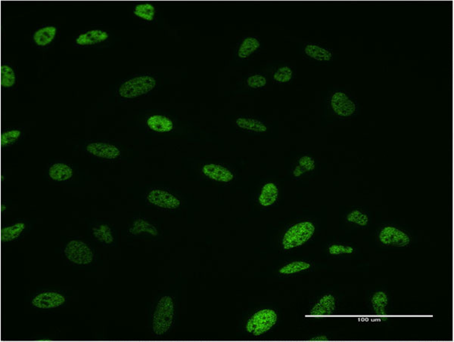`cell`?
I'll return each mask as SVG.
<instances>
[{
    "label": "cell",
    "mask_w": 454,
    "mask_h": 342,
    "mask_svg": "<svg viewBox=\"0 0 454 342\" xmlns=\"http://www.w3.org/2000/svg\"><path fill=\"white\" fill-rule=\"evenodd\" d=\"M293 72L288 67H280L274 75V79L279 82H288L292 78Z\"/></svg>",
    "instance_id": "obj_30"
},
{
    "label": "cell",
    "mask_w": 454,
    "mask_h": 342,
    "mask_svg": "<svg viewBox=\"0 0 454 342\" xmlns=\"http://www.w3.org/2000/svg\"><path fill=\"white\" fill-rule=\"evenodd\" d=\"M57 33L56 27L53 26L43 27L33 34V41L40 47H46L53 42Z\"/></svg>",
    "instance_id": "obj_15"
},
{
    "label": "cell",
    "mask_w": 454,
    "mask_h": 342,
    "mask_svg": "<svg viewBox=\"0 0 454 342\" xmlns=\"http://www.w3.org/2000/svg\"><path fill=\"white\" fill-rule=\"evenodd\" d=\"M93 235L99 240V241L103 242V243L110 244L113 242V236L111 234V231L108 225H101L99 228H94L93 229Z\"/></svg>",
    "instance_id": "obj_26"
},
{
    "label": "cell",
    "mask_w": 454,
    "mask_h": 342,
    "mask_svg": "<svg viewBox=\"0 0 454 342\" xmlns=\"http://www.w3.org/2000/svg\"><path fill=\"white\" fill-rule=\"evenodd\" d=\"M236 125L242 130L256 132V133H263L268 131V127L263 122L257 120V119H251V118H238L236 119Z\"/></svg>",
    "instance_id": "obj_17"
},
{
    "label": "cell",
    "mask_w": 454,
    "mask_h": 342,
    "mask_svg": "<svg viewBox=\"0 0 454 342\" xmlns=\"http://www.w3.org/2000/svg\"><path fill=\"white\" fill-rule=\"evenodd\" d=\"M310 341H328L329 338L326 335H321V336L315 337V338H311Z\"/></svg>",
    "instance_id": "obj_36"
},
{
    "label": "cell",
    "mask_w": 454,
    "mask_h": 342,
    "mask_svg": "<svg viewBox=\"0 0 454 342\" xmlns=\"http://www.w3.org/2000/svg\"><path fill=\"white\" fill-rule=\"evenodd\" d=\"M279 196V190L275 184L270 183L263 185L261 193L258 198V202L262 206L268 207L275 203Z\"/></svg>",
    "instance_id": "obj_13"
},
{
    "label": "cell",
    "mask_w": 454,
    "mask_h": 342,
    "mask_svg": "<svg viewBox=\"0 0 454 342\" xmlns=\"http://www.w3.org/2000/svg\"><path fill=\"white\" fill-rule=\"evenodd\" d=\"M203 174L209 179L222 183H228L233 180V173L222 165L207 164L202 168Z\"/></svg>",
    "instance_id": "obj_10"
},
{
    "label": "cell",
    "mask_w": 454,
    "mask_h": 342,
    "mask_svg": "<svg viewBox=\"0 0 454 342\" xmlns=\"http://www.w3.org/2000/svg\"><path fill=\"white\" fill-rule=\"evenodd\" d=\"M372 308L377 315L385 316L387 314L386 308L389 304L387 294L383 292H375L372 297Z\"/></svg>",
    "instance_id": "obj_20"
},
{
    "label": "cell",
    "mask_w": 454,
    "mask_h": 342,
    "mask_svg": "<svg viewBox=\"0 0 454 342\" xmlns=\"http://www.w3.org/2000/svg\"><path fill=\"white\" fill-rule=\"evenodd\" d=\"M329 251L331 254H351L354 252V248L351 246H345L342 245H332L329 248Z\"/></svg>",
    "instance_id": "obj_32"
},
{
    "label": "cell",
    "mask_w": 454,
    "mask_h": 342,
    "mask_svg": "<svg viewBox=\"0 0 454 342\" xmlns=\"http://www.w3.org/2000/svg\"><path fill=\"white\" fill-rule=\"evenodd\" d=\"M21 135V133L20 130H10V131L6 132V133H3V134L1 135V140H0V142H1V147H6L8 146V145L15 143V142L19 139Z\"/></svg>",
    "instance_id": "obj_27"
},
{
    "label": "cell",
    "mask_w": 454,
    "mask_h": 342,
    "mask_svg": "<svg viewBox=\"0 0 454 342\" xmlns=\"http://www.w3.org/2000/svg\"><path fill=\"white\" fill-rule=\"evenodd\" d=\"M260 42L255 38L248 37L244 39L238 51L239 58H246L260 47Z\"/></svg>",
    "instance_id": "obj_21"
},
{
    "label": "cell",
    "mask_w": 454,
    "mask_h": 342,
    "mask_svg": "<svg viewBox=\"0 0 454 342\" xmlns=\"http://www.w3.org/2000/svg\"><path fill=\"white\" fill-rule=\"evenodd\" d=\"M315 228L311 222H300L290 228L282 241L285 250L291 249L305 244L314 235Z\"/></svg>",
    "instance_id": "obj_2"
},
{
    "label": "cell",
    "mask_w": 454,
    "mask_h": 342,
    "mask_svg": "<svg viewBox=\"0 0 454 342\" xmlns=\"http://www.w3.org/2000/svg\"><path fill=\"white\" fill-rule=\"evenodd\" d=\"M24 229L25 225L24 223H17L12 226L2 228L1 241L3 243H7L18 238Z\"/></svg>",
    "instance_id": "obj_18"
},
{
    "label": "cell",
    "mask_w": 454,
    "mask_h": 342,
    "mask_svg": "<svg viewBox=\"0 0 454 342\" xmlns=\"http://www.w3.org/2000/svg\"><path fill=\"white\" fill-rule=\"evenodd\" d=\"M87 150L91 154L104 159H115L121 155L118 147L102 142L90 144L87 145Z\"/></svg>",
    "instance_id": "obj_11"
},
{
    "label": "cell",
    "mask_w": 454,
    "mask_h": 342,
    "mask_svg": "<svg viewBox=\"0 0 454 342\" xmlns=\"http://www.w3.org/2000/svg\"><path fill=\"white\" fill-rule=\"evenodd\" d=\"M248 87L252 89H259L267 85V79L261 75H253L247 79Z\"/></svg>",
    "instance_id": "obj_31"
},
{
    "label": "cell",
    "mask_w": 454,
    "mask_h": 342,
    "mask_svg": "<svg viewBox=\"0 0 454 342\" xmlns=\"http://www.w3.org/2000/svg\"><path fill=\"white\" fill-rule=\"evenodd\" d=\"M1 86L5 88H10L15 83V73L14 70L8 65H2L0 68Z\"/></svg>",
    "instance_id": "obj_24"
},
{
    "label": "cell",
    "mask_w": 454,
    "mask_h": 342,
    "mask_svg": "<svg viewBox=\"0 0 454 342\" xmlns=\"http://www.w3.org/2000/svg\"><path fill=\"white\" fill-rule=\"evenodd\" d=\"M331 105L336 114L342 117L351 116L356 110L355 104L343 93H336L333 95L331 99Z\"/></svg>",
    "instance_id": "obj_8"
},
{
    "label": "cell",
    "mask_w": 454,
    "mask_h": 342,
    "mask_svg": "<svg viewBox=\"0 0 454 342\" xmlns=\"http://www.w3.org/2000/svg\"><path fill=\"white\" fill-rule=\"evenodd\" d=\"M108 38V33L100 30H93L80 35L76 44L80 46H92L104 42Z\"/></svg>",
    "instance_id": "obj_12"
},
{
    "label": "cell",
    "mask_w": 454,
    "mask_h": 342,
    "mask_svg": "<svg viewBox=\"0 0 454 342\" xmlns=\"http://www.w3.org/2000/svg\"><path fill=\"white\" fill-rule=\"evenodd\" d=\"M310 268H311V265L308 262H294L280 268L279 272L280 274L288 275V274H294L300 272V271H305V270L309 269Z\"/></svg>",
    "instance_id": "obj_25"
},
{
    "label": "cell",
    "mask_w": 454,
    "mask_h": 342,
    "mask_svg": "<svg viewBox=\"0 0 454 342\" xmlns=\"http://www.w3.org/2000/svg\"><path fill=\"white\" fill-rule=\"evenodd\" d=\"M380 240L383 244L397 247L406 246L410 242L407 234L391 226L386 227L382 230Z\"/></svg>",
    "instance_id": "obj_6"
},
{
    "label": "cell",
    "mask_w": 454,
    "mask_h": 342,
    "mask_svg": "<svg viewBox=\"0 0 454 342\" xmlns=\"http://www.w3.org/2000/svg\"><path fill=\"white\" fill-rule=\"evenodd\" d=\"M347 220L348 222L357 224V225H360V226H366L368 224V222H369L367 216L363 214L359 210H354V211H351L347 216Z\"/></svg>",
    "instance_id": "obj_28"
},
{
    "label": "cell",
    "mask_w": 454,
    "mask_h": 342,
    "mask_svg": "<svg viewBox=\"0 0 454 342\" xmlns=\"http://www.w3.org/2000/svg\"><path fill=\"white\" fill-rule=\"evenodd\" d=\"M310 314L313 316H324L327 315V313L320 303H317L313 307Z\"/></svg>",
    "instance_id": "obj_34"
},
{
    "label": "cell",
    "mask_w": 454,
    "mask_h": 342,
    "mask_svg": "<svg viewBox=\"0 0 454 342\" xmlns=\"http://www.w3.org/2000/svg\"><path fill=\"white\" fill-rule=\"evenodd\" d=\"M305 51L307 55L319 61H329L332 59L330 52L318 46L308 45Z\"/></svg>",
    "instance_id": "obj_19"
},
{
    "label": "cell",
    "mask_w": 454,
    "mask_h": 342,
    "mask_svg": "<svg viewBox=\"0 0 454 342\" xmlns=\"http://www.w3.org/2000/svg\"><path fill=\"white\" fill-rule=\"evenodd\" d=\"M147 124L152 130L157 133H169L173 128L171 119L161 115L150 116L147 120Z\"/></svg>",
    "instance_id": "obj_14"
},
{
    "label": "cell",
    "mask_w": 454,
    "mask_h": 342,
    "mask_svg": "<svg viewBox=\"0 0 454 342\" xmlns=\"http://www.w3.org/2000/svg\"><path fill=\"white\" fill-rule=\"evenodd\" d=\"M64 254L70 262L79 265H88L93 261L90 247L80 240H71L64 248Z\"/></svg>",
    "instance_id": "obj_5"
},
{
    "label": "cell",
    "mask_w": 454,
    "mask_h": 342,
    "mask_svg": "<svg viewBox=\"0 0 454 342\" xmlns=\"http://www.w3.org/2000/svg\"><path fill=\"white\" fill-rule=\"evenodd\" d=\"M156 80L149 76H138L127 81L119 89V95L124 98H134L154 90Z\"/></svg>",
    "instance_id": "obj_4"
},
{
    "label": "cell",
    "mask_w": 454,
    "mask_h": 342,
    "mask_svg": "<svg viewBox=\"0 0 454 342\" xmlns=\"http://www.w3.org/2000/svg\"><path fill=\"white\" fill-rule=\"evenodd\" d=\"M134 15L145 21H153L156 15V9L150 3L139 4L135 7Z\"/></svg>",
    "instance_id": "obj_22"
},
{
    "label": "cell",
    "mask_w": 454,
    "mask_h": 342,
    "mask_svg": "<svg viewBox=\"0 0 454 342\" xmlns=\"http://www.w3.org/2000/svg\"><path fill=\"white\" fill-rule=\"evenodd\" d=\"M148 202L161 208L175 209L180 205V201L170 193L163 190H153L147 196Z\"/></svg>",
    "instance_id": "obj_7"
},
{
    "label": "cell",
    "mask_w": 454,
    "mask_h": 342,
    "mask_svg": "<svg viewBox=\"0 0 454 342\" xmlns=\"http://www.w3.org/2000/svg\"><path fill=\"white\" fill-rule=\"evenodd\" d=\"M130 232L133 234H139L142 232L149 233L151 235L157 236L159 234L157 229L153 225L142 219L135 221L133 227L130 229Z\"/></svg>",
    "instance_id": "obj_23"
},
{
    "label": "cell",
    "mask_w": 454,
    "mask_h": 342,
    "mask_svg": "<svg viewBox=\"0 0 454 342\" xmlns=\"http://www.w3.org/2000/svg\"><path fill=\"white\" fill-rule=\"evenodd\" d=\"M65 297L58 292H44L36 295L32 301V305L41 309H53L64 305Z\"/></svg>",
    "instance_id": "obj_9"
},
{
    "label": "cell",
    "mask_w": 454,
    "mask_h": 342,
    "mask_svg": "<svg viewBox=\"0 0 454 342\" xmlns=\"http://www.w3.org/2000/svg\"><path fill=\"white\" fill-rule=\"evenodd\" d=\"M5 209H6V206H5V205H2L1 211H4Z\"/></svg>",
    "instance_id": "obj_37"
},
{
    "label": "cell",
    "mask_w": 454,
    "mask_h": 342,
    "mask_svg": "<svg viewBox=\"0 0 454 342\" xmlns=\"http://www.w3.org/2000/svg\"><path fill=\"white\" fill-rule=\"evenodd\" d=\"M174 305L170 296H164L159 300L153 315V328L158 335L166 333L173 323Z\"/></svg>",
    "instance_id": "obj_1"
},
{
    "label": "cell",
    "mask_w": 454,
    "mask_h": 342,
    "mask_svg": "<svg viewBox=\"0 0 454 342\" xmlns=\"http://www.w3.org/2000/svg\"><path fill=\"white\" fill-rule=\"evenodd\" d=\"M305 173H306L305 170L303 169L300 165H297L295 168H294V172H293V175H294V177H300V176H302Z\"/></svg>",
    "instance_id": "obj_35"
},
{
    "label": "cell",
    "mask_w": 454,
    "mask_h": 342,
    "mask_svg": "<svg viewBox=\"0 0 454 342\" xmlns=\"http://www.w3.org/2000/svg\"><path fill=\"white\" fill-rule=\"evenodd\" d=\"M299 165L301 167L305 172L313 171L315 168V162L311 156H305L300 158L298 160Z\"/></svg>",
    "instance_id": "obj_33"
},
{
    "label": "cell",
    "mask_w": 454,
    "mask_h": 342,
    "mask_svg": "<svg viewBox=\"0 0 454 342\" xmlns=\"http://www.w3.org/2000/svg\"><path fill=\"white\" fill-rule=\"evenodd\" d=\"M319 303L326 310L327 315H332L335 311V299L332 294H326L320 298Z\"/></svg>",
    "instance_id": "obj_29"
},
{
    "label": "cell",
    "mask_w": 454,
    "mask_h": 342,
    "mask_svg": "<svg viewBox=\"0 0 454 342\" xmlns=\"http://www.w3.org/2000/svg\"><path fill=\"white\" fill-rule=\"evenodd\" d=\"M277 313L271 309H263L255 313L247 322L245 329L255 336L263 335L277 323Z\"/></svg>",
    "instance_id": "obj_3"
},
{
    "label": "cell",
    "mask_w": 454,
    "mask_h": 342,
    "mask_svg": "<svg viewBox=\"0 0 454 342\" xmlns=\"http://www.w3.org/2000/svg\"><path fill=\"white\" fill-rule=\"evenodd\" d=\"M49 175L53 180L56 182H64L68 180L73 176V170L66 164L56 163L50 167Z\"/></svg>",
    "instance_id": "obj_16"
}]
</instances>
